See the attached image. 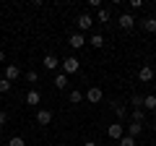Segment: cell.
I'll return each mask as SVG.
<instances>
[{"label":"cell","instance_id":"11","mask_svg":"<svg viewBox=\"0 0 156 146\" xmlns=\"http://www.w3.org/2000/svg\"><path fill=\"white\" fill-rule=\"evenodd\" d=\"M62 60H57L55 55H44V60H42V65L47 68V71H57V65H60Z\"/></svg>","mask_w":156,"mask_h":146},{"label":"cell","instance_id":"20","mask_svg":"<svg viewBox=\"0 0 156 146\" xmlns=\"http://www.w3.org/2000/svg\"><path fill=\"white\" fill-rule=\"evenodd\" d=\"M94 21L107 24V21H109V11H107V8H99V11H96V18H94Z\"/></svg>","mask_w":156,"mask_h":146},{"label":"cell","instance_id":"27","mask_svg":"<svg viewBox=\"0 0 156 146\" xmlns=\"http://www.w3.org/2000/svg\"><path fill=\"white\" fill-rule=\"evenodd\" d=\"M140 5H143V0H130V8H133V11H138Z\"/></svg>","mask_w":156,"mask_h":146},{"label":"cell","instance_id":"30","mask_svg":"<svg viewBox=\"0 0 156 146\" xmlns=\"http://www.w3.org/2000/svg\"><path fill=\"white\" fill-rule=\"evenodd\" d=\"M0 63H5V52L3 50H0Z\"/></svg>","mask_w":156,"mask_h":146},{"label":"cell","instance_id":"25","mask_svg":"<svg viewBox=\"0 0 156 146\" xmlns=\"http://www.w3.org/2000/svg\"><path fill=\"white\" fill-rule=\"evenodd\" d=\"M130 102H133V110H138V107H143V97H133Z\"/></svg>","mask_w":156,"mask_h":146},{"label":"cell","instance_id":"12","mask_svg":"<svg viewBox=\"0 0 156 146\" xmlns=\"http://www.w3.org/2000/svg\"><path fill=\"white\" fill-rule=\"evenodd\" d=\"M140 29L148 31V34H154V31H156V18H154V16H146L143 21H140Z\"/></svg>","mask_w":156,"mask_h":146},{"label":"cell","instance_id":"17","mask_svg":"<svg viewBox=\"0 0 156 146\" xmlns=\"http://www.w3.org/2000/svg\"><path fill=\"white\" fill-rule=\"evenodd\" d=\"M52 84H55V89H57V91H62V89L68 86V76H65V73H57Z\"/></svg>","mask_w":156,"mask_h":146},{"label":"cell","instance_id":"9","mask_svg":"<svg viewBox=\"0 0 156 146\" xmlns=\"http://www.w3.org/2000/svg\"><path fill=\"white\" fill-rule=\"evenodd\" d=\"M50 123H52L50 110H37V125H50Z\"/></svg>","mask_w":156,"mask_h":146},{"label":"cell","instance_id":"7","mask_svg":"<svg viewBox=\"0 0 156 146\" xmlns=\"http://www.w3.org/2000/svg\"><path fill=\"white\" fill-rule=\"evenodd\" d=\"M18 76H21V68H18V65H13V63H11V65H5V76H3L5 81H11V84H13V81H18Z\"/></svg>","mask_w":156,"mask_h":146},{"label":"cell","instance_id":"28","mask_svg":"<svg viewBox=\"0 0 156 146\" xmlns=\"http://www.w3.org/2000/svg\"><path fill=\"white\" fill-rule=\"evenodd\" d=\"M89 5H91V8H96V11H99V8H101V0H89Z\"/></svg>","mask_w":156,"mask_h":146},{"label":"cell","instance_id":"26","mask_svg":"<svg viewBox=\"0 0 156 146\" xmlns=\"http://www.w3.org/2000/svg\"><path fill=\"white\" fill-rule=\"evenodd\" d=\"M5 123H8V112H5V110H0V128H5Z\"/></svg>","mask_w":156,"mask_h":146},{"label":"cell","instance_id":"10","mask_svg":"<svg viewBox=\"0 0 156 146\" xmlns=\"http://www.w3.org/2000/svg\"><path fill=\"white\" fill-rule=\"evenodd\" d=\"M140 133H143V123H130L125 128V136H130V138H138Z\"/></svg>","mask_w":156,"mask_h":146},{"label":"cell","instance_id":"4","mask_svg":"<svg viewBox=\"0 0 156 146\" xmlns=\"http://www.w3.org/2000/svg\"><path fill=\"white\" fill-rule=\"evenodd\" d=\"M68 45L73 47V50H81V47H86L89 45V39H86L81 31H76V34H70V39H68Z\"/></svg>","mask_w":156,"mask_h":146},{"label":"cell","instance_id":"22","mask_svg":"<svg viewBox=\"0 0 156 146\" xmlns=\"http://www.w3.org/2000/svg\"><path fill=\"white\" fill-rule=\"evenodd\" d=\"M8 146H26V141L21 136H13V138H8Z\"/></svg>","mask_w":156,"mask_h":146},{"label":"cell","instance_id":"31","mask_svg":"<svg viewBox=\"0 0 156 146\" xmlns=\"http://www.w3.org/2000/svg\"><path fill=\"white\" fill-rule=\"evenodd\" d=\"M0 146H3V141H0Z\"/></svg>","mask_w":156,"mask_h":146},{"label":"cell","instance_id":"5","mask_svg":"<svg viewBox=\"0 0 156 146\" xmlns=\"http://www.w3.org/2000/svg\"><path fill=\"white\" fill-rule=\"evenodd\" d=\"M86 99H89V102H91V104H99V102H101V99H104V91H101V89H99V86H91V89H89V91H86Z\"/></svg>","mask_w":156,"mask_h":146},{"label":"cell","instance_id":"8","mask_svg":"<svg viewBox=\"0 0 156 146\" xmlns=\"http://www.w3.org/2000/svg\"><path fill=\"white\" fill-rule=\"evenodd\" d=\"M133 26H135V16L133 13H120V29L128 31V29H133Z\"/></svg>","mask_w":156,"mask_h":146},{"label":"cell","instance_id":"23","mask_svg":"<svg viewBox=\"0 0 156 146\" xmlns=\"http://www.w3.org/2000/svg\"><path fill=\"white\" fill-rule=\"evenodd\" d=\"M26 81H29V84H37V81H39V73L37 71H29L26 73Z\"/></svg>","mask_w":156,"mask_h":146},{"label":"cell","instance_id":"19","mask_svg":"<svg viewBox=\"0 0 156 146\" xmlns=\"http://www.w3.org/2000/svg\"><path fill=\"white\" fill-rule=\"evenodd\" d=\"M143 110H156V94H146L143 97Z\"/></svg>","mask_w":156,"mask_h":146},{"label":"cell","instance_id":"1","mask_svg":"<svg viewBox=\"0 0 156 146\" xmlns=\"http://www.w3.org/2000/svg\"><path fill=\"white\" fill-rule=\"evenodd\" d=\"M60 68H62V73L68 76V73H78V71H81V63H78L76 55H70V57H65V60L60 63Z\"/></svg>","mask_w":156,"mask_h":146},{"label":"cell","instance_id":"21","mask_svg":"<svg viewBox=\"0 0 156 146\" xmlns=\"http://www.w3.org/2000/svg\"><path fill=\"white\" fill-rule=\"evenodd\" d=\"M11 81H5V78H3V76H0V94H8V91H11Z\"/></svg>","mask_w":156,"mask_h":146},{"label":"cell","instance_id":"29","mask_svg":"<svg viewBox=\"0 0 156 146\" xmlns=\"http://www.w3.org/2000/svg\"><path fill=\"white\" fill-rule=\"evenodd\" d=\"M83 146H99L96 141H83Z\"/></svg>","mask_w":156,"mask_h":146},{"label":"cell","instance_id":"6","mask_svg":"<svg viewBox=\"0 0 156 146\" xmlns=\"http://www.w3.org/2000/svg\"><path fill=\"white\" fill-rule=\"evenodd\" d=\"M138 81H140V84L154 81V68H151V65H140L138 68Z\"/></svg>","mask_w":156,"mask_h":146},{"label":"cell","instance_id":"16","mask_svg":"<svg viewBox=\"0 0 156 146\" xmlns=\"http://www.w3.org/2000/svg\"><path fill=\"white\" fill-rule=\"evenodd\" d=\"M143 120H146V110L143 107H138V110L130 112V123H143Z\"/></svg>","mask_w":156,"mask_h":146},{"label":"cell","instance_id":"3","mask_svg":"<svg viewBox=\"0 0 156 146\" xmlns=\"http://www.w3.org/2000/svg\"><path fill=\"white\" fill-rule=\"evenodd\" d=\"M107 136H109L112 141H120V138L125 136V125L120 123V120H117V123H112L109 128H107Z\"/></svg>","mask_w":156,"mask_h":146},{"label":"cell","instance_id":"18","mask_svg":"<svg viewBox=\"0 0 156 146\" xmlns=\"http://www.w3.org/2000/svg\"><path fill=\"white\" fill-rule=\"evenodd\" d=\"M89 45L96 47V50H101V47H104V37H101V34H91V37H89Z\"/></svg>","mask_w":156,"mask_h":146},{"label":"cell","instance_id":"2","mask_svg":"<svg viewBox=\"0 0 156 146\" xmlns=\"http://www.w3.org/2000/svg\"><path fill=\"white\" fill-rule=\"evenodd\" d=\"M76 24H78V31H89V29L94 26V16H89V13H78Z\"/></svg>","mask_w":156,"mask_h":146},{"label":"cell","instance_id":"14","mask_svg":"<svg viewBox=\"0 0 156 146\" xmlns=\"http://www.w3.org/2000/svg\"><path fill=\"white\" fill-rule=\"evenodd\" d=\"M39 102H42V94H39L37 89H31V91H26V104H31V107H37Z\"/></svg>","mask_w":156,"mask_h":146},{"label":"cell","instance_id":"13","mask_svg":"<svg viewBox=\"0 0 156 146\" xmlns=\"http://www.w3.org/2000/svg\"><path fill=\"white\" fill-rule=\"evenodd\" d=\"M112 110H115V115H117V120H120V123H122V118H128V107L120 104V102H112Z\"/></svg>","mask_w":156,"mask_h":146},{"label":"cell","instance_id":"24","mask_svg":"<svg viewBox=\"0 0 156 146\" xmlns=\"http://www.w3.org/2000/svg\"><path fill=\"white\" fill-rule=\"evenodd\" d=\"M120 146H135V138H130V136H122V138H120Z\"/></svg>","mask_w":156,"mask_h":146},{"label":"cell","instance_id":"15","mask_svg":"<svg viewBox=\"0 0 156 146\" xmlns=\"http://www.w3.org/2000/svg\"><path fill=\"white\" fill-rule=\"evenodd\" d=\"M68 99H70L73 104H81V102L86 99V94H83V91H81V89H73L70 94H68Z\"/></svg>","mask_w":156,"mask_h":146}]
</instances>
